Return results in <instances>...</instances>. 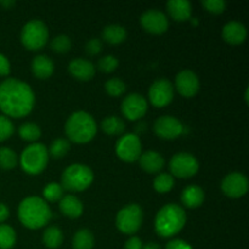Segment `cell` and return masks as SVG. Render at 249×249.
I'll return each mask as SVG.
<instances>
[{"instance_id":"1","label":"cell","mask_w":249,"mask_h":249,"mask_svg":"<svg viewBox=\"0 0 249 249\" xmlns=\"http://www.w3.org/2000/svg\"><path fill=\"white\" fill-rule=\"evenodd\" d=\"M34 102L33 90L26 82L7 78L0 83V111L5 116L23 118L31 113Z\"/></svg>"},{"instance_id":"2","label":"cell","mask_w":249,"mask_h":249,"mask_svg":"<svg viewBox=\"0 0 249 249\" xmlns=\"http://www.w3.org/2000/svg\"><path fill=\"white\" fill-rule=\"evenodd\" d=\"M18 219L23 226L38 230L50 221L51 209L40 197H27L18 206Z\"/></svg>"},{"instance_id":"3","label":"cell","mask_w":249,"mask_h":249,"mask_svg":"<svg viewBox=\"0 0 249 249\" xmlns=\"http://www.w3.org/2000/svg\"><path fill=\"white\" fill-rule=\"evenodd\" d=\"M186 224V213L179 204L170 203L158 211L155 219V230L163 238L178 235Z\"/></svg>"},{"instance_id":"4","label":"cell","mask_w":249,"mask_h":249,"mask_svg":"<svg viewBox=\"0 0 249 249\" xmlns=\"http://www.w3.org/2000/svg\"><path fill=\"white\" fill-rule=\"evenodd\" d=\"M65 131L67 138L73 142L87 143L96 135L97 125L91 114L84 111H78L68 117Z\"/></svg>"},{"instance_id":"5","label":"cell","mask_w":249,"mask_h":249,"mask_svg":"<svg viewBox=\"0 0 249 249\" xmlns=\"http://www.w3.org/2000/svg\"><path fill=\"white\" fill-rule=\"evenodd\" d=\"M94 181V173L88 165L75 164L70 165L62 173L61 178V186L63 190L68 191L80 192L87 190Z\"/></svg>"},{"instance_id":"6","label":"cell","mask_w":249,"mask_h":249,"mask_svg":"<svg viewBox=\"0 0 249 249\" xmlns=\"http://www.w3.org/2000/svg\"><path fill=\"white\" fill-rule=\"evenodd\" d=\"M49 162L48 148L43 143H32L21 153L19 164L29 175H38L44 172Z\"/></svg>"},{"instance_id":"7","label":"cell","mask_w":249,"mask_h":249,"mask_svg":"<svg viewBox=\"0 0 249 249\" xmlns=\"http://www.w3.org/2000/svg\"><path fill=\"white\" fill-rule=\"evenodd\" d=\"M48 39V27L43 21L32 19V21L27 22L22 28L21 41L28 50H40L45 46Z\"/></svg>"},{"instance_id":"8","label":"cell","mask_w":249,"mask_h":249,"mask_svg":"<svg viewBox=\"0 0 249 249\" xmlns=\"http://www.w3.org/2000/svg\"><path fill=\"white\" fill-rule=\"evenodd\" d=\"M143 220V212L139 204H129L118 212L116 218V225L121 232L125 235H133L138 232Z\"/></svg>"},{"instance_id":"9","label":"cell","mask_w":249,"mask_h":249,"mask_svg":"<svg viewBox=\"0 0 249 249\" xmlns=\"http://www.w3.org/2000/svg\"><path fill=\"white\" fill-rule=\"evenodd\" d=\"M169 169L172 175L181 179L192 178L197 174L199 169L198 160L191 153L180 152L172 157L169 162Z\"/></svg>"},{"instance_id":"10","label":"cell","mask_w":249,"mask_h":249,"mask_svg":"<svg viewBox=\"0 0 249 249\" xmlns=\"http://www.w3.org/2000/svg\"><path fill=\"white\" fill-rule=\"evenodd\" d=\"M116 153L122 160L126 163L139 160L142 153L140 138L136 134H125L122 136L116 145Z\"/></svg>"},{"instance_id":"11","label":"cell","mask_w":249,"mask_h":249,"mask_svg":"<svg viewBox=\"0 0 249 249\" xmlns=\"http://www.w3.org/2000/svg\"><path fill=\"white\" fill-rule=\"evenodd\" d=\"M150 102L157 108L168 106L174 99V88L168 79H157L152 83L148 90Z\"/></svg>"},{"instance_id":"12","label":"cell","mask_w":249,"mask_h":249,"mask_svg":"<svg viewBox=\"0 0 249 249\" xmlns=\"http://www.w3.org/2000/svg\"><path fill=\"white\" fill-rule=\"evenodd\" d=\"M153 130L156 135L164 140H173L177 139L184 133V125L179 119L172 116L160 117L153 124Z\"/></svg>"},{"instance_id":"13","label":"cell","mask_w":249,"mask_h":249,"mask_svg":"<svg viewBox=\"0 0 249 249\" xmlns=\"http://www.w3.org/2000/svg\"><path fill=\"white\" fill-rule=\"evenodd\" d=\"M248 179L242 173H230L224 178L221 190L230 198H241L248 191Z\"/></svg>"},{"instance_id":"14","label":"cell","mask_w":249,"mask_h":249,"mask_svg":"<svg viewBox=\"0 0 249 249\" xmlns=\"http://www.w3.org/2000/svg\"><path fill=\"white\" fill-rule=\"evenodd\" d=\"M140 23L146 32L152 34H162L167 32L169 21L164 12L157 9L147 10L140 17Z\"/></svg>"},{"instance_id":"15","label":"cell","mask_w":249,"mask_h":249,"mask_svg":"<svg viewBox=\"0 0 249 249\" xmlns=\"http://www.w3.org/2000/svg\"><path fill=\"white\" fill-rule=\"evenodd\" d=\"M147 101L140 94H130L122 102V113L129 121H138L147 112Z\"/></svg>"},{"instance_id":"16","label":"cell","mask_w":249,"mask_h":249,"mask_svg":"<svg viewBox=\"0 0 249 249\" xmlns=\"http://www.w3.org/2000/svg\"><path fill=\"white\" fill-rule=\"evenodd\" d=\"M175 88L181 96L194 97L199 90V79L192 71H181L175 78Z\"/></svg>"},{"instance_id":"17","label":"cell","mask_w":249,"mask_h":249,"mask_svg":"<svg viewBox=\"0 0 249 249\" xmlns=\"http://www.w3.org/2000/svg\"><path fill=\"white\" fill-rule=\"evenodd\" d=\"M68 72L75 79L88 82L95 75L96 68L90 61L84 60V58H75V60L71 61L68 65Z\"/></svg>"},{"instance_id":"18","label":"cell","mask_w":249,"mask_h":249,"mask_svg":"<svg viewBox=\"0 0 249 249\" xmlns=\"http://www.w3.org/2000/svg\"><path fill=\"white\" fill-rule=\"evenodd\" d=\"M247 38V29L237 21L229 22L223 28V39L231 45L242 44Z\"/></svg>"},{"instance_id":"19","label":"cell","mask_w":249,"mask_h":249,"mask_svg":"<svg viewBox=\"0 0 249 249\" xmlns=\"http://www.w3.org/2000/svg\"><path fill=\"white\" fill-rule=\"evenodd\" d=\"M139 163H140L141 169L145 170L146 173L156 174L163 169L165 160L160 153L156 152V151H146V152L141 153Z\"/></svg>"},{"instance_id":"20","label":"cell","mask_w":249,"mask_h":249,"mask_svg":"<svg viewBox=\"0 0 249 249\" xmlns=\"http://www.w3.org/2000/svg\"><path fill=\"white\" fill-rule=\"evenodd\" d=\"M169 16L177 22H185L191 17L192 6L187 0H169L167 2Z\"/></svg>"},{"instance_id":"21","label":"cell","mask_w":249,"mask_h":249,"mask_svg":"<svg viewBox=\"0 0 249 249\" xmlns=\"http://www.w3.org/2000/svg\"><path fill=\"white\" fill-rule=\"evenodd\" d=\"M55 66L53 60L46 55H38L32 61V73L38 79H48L53 75Z\"/></svg>"},{"instance_id":"22","label":"cell","mask_w":249,"mask_h":249,"mask_svg":"<svg viewBox=\"0 0 249 249\" xmlns=\"http://www.w3.org/2000/svg\"><path fill=\"white\" fill-rule=\"evenodd\" d=\"M181 202L187 208H198L204 202V191L197 185H190L182 190Z\"/></svg>"},{"instance_id":"23","label":"cell","mask_w":249,"mask_h":249,"mask_svg":"<svg viewBox=\"0 0 249 249\" xmlns=\"http://www.w3.org/2000/svg\"><path fill=\"white\" fill-rule=\"evenodd\" d=\"M60 211L68 218L77 219L83 214V203L75 196L68 195L61 198Z\"/></svg>"},{"instance_id":"24","label":"cell","mask_w":249,"mask_h":249,"mask_svg":"<svg viewBox=\"0 0 249 249\" xmlns=\"http://www.w3.org/2000/svg\"><path fill=\"white\" fill-rule=\"evenodd\" d=\"M102 39L111 45H118L126 39V29L119 24H109L102 31Z\"/></svg>"},{"instance_id":"25","label":"cell","mask_w":249,"mask_h":249,"mask_svg":"<svg viewBox=\"0 0 249 249\" xmlns=\"http://www.w3.org/2000/svg\"><path fill=\"white\" fill-rule=\"evenodd\" d=\"M101 129L107 135H122L125 130V123L119 117L109 116L101 122Z\"/></svg>"},{"instance_id":"26","label":"cell","mask_w":249,"mask_h":249,"mask_svg":"<svg viewBox=\"0 0 249 249\" xmlns=\"http://www.w3.org/2000/svg\"><path fill=\"white\" fill-rule=\"evenodd\" d=\"M95 245V238L91 231L88 229H80L73 237V249H92Z\"/></svg>"},{"instance_id":"27","label":"cell","mask_w":249,"mask_h":249,"mask_svg":"<svg viewBox=\"0 0 249 249\" xmlns=\"http://www.w3.org/2000/svg\"><path fill=\"white\" fill-rule=\"evenodd\" d=\"M63 242V233L57 226H49L43 233V243L50 249L60 247Z\"/></svg>"},{"instance_id":"28","label":"cell","mask_w":249,"mask_h":249,"mask_svg":"<svg viewBox=\"0 0 249 249\" xmlns=\"http://www.w3.org/2000/svg\"><path fill=\"white\" fill-rule=\"evenodd\" d=\"M18 135L22 140L33 142V141H36L40 138L41 130L40 128H39L38 124L32 123V122H27V123H23L18 128Z\"/></svg>"},{"instance_id":"29","label":"cell","mask_w":249,"mask_h":249,"mask_svg":"<svg viewBox=\"0 0 249 249\" xmlns=\"http://www.w3.org/2000/svg\"><path fill=\"white\" fill-rule=\"evenodd\" d=\"M70 148H71V143L67 139H62V138L55 139V140L51 142L48 153L53 158L58 160V158L65 157V156L68 153V151H70Z\"/></svg>"},{"instance_id":"30","label":"cell","mask_w":249,"mask_h":249,"mask_svg":"<svg viewBox=\"0 0 249 249\" xmlns=\"http://www.w3.org/2000/svg\"><path fill=\"white\" fill-rule=\"evenodd\" d=\"M16 243V232L6 224H0V249H11Z\"/></svg>"},{"instance_id":"31","label":"cell","mask_w":249,"mask_h":249,"mask_svg":"<svg viewBox=\"0 0 249 249\" xmlns=\"http://www.w3.org/2000/svg\"><path fill=\"white\" fill-rule=\"evenodd\" d=\"M18 158L16 152L9 147H0V169L10 170L17 165Z\"/></svg>"},{"instance_id":"32","label":"cell","mask_w":249,"mask_h":249,"mask_svg":"<svg viewBox=\"0 0 249 249\" xmlns=\"http://www.w3.org/2000/svg\"><path fill=\"white\" fill-rule=\"evenodd\" d=\"M153 187L160 194L169 192L174 187V178H173V175L168 174V173H160L155 178Z\"/></svg>"},{"instance_id":"33","label":"cell","mask_w":249,"mask_h":249,"mask_svg":"<svg viewBox=\"0 0 249 249\" xmlns=\"http://www.w3.org/2000/svg\"><path fill=\"white\" fill-rule=\"evenodd\" d=\"M44 198L49 202H57L61 201V198L63 197V189L61 186V184L57 182H50V184L46 185L43 190Z\"/></svg>"},{"instance_id":"34","label":"cell","mask_w":249,"mask_h":249,"mask_svg":"<svg viewBox=\"0 0 249 249\" xmlns=\"http://www.w3.org/2000/svg\"><path fill=\"white\" fill-rule=\"evenodd\" d=\"M53 51L57 53H66L70 51L71 46H72V41H71L70 36H65V34H60V36H55L51 40L50 44Z\"/></svg>"},{"instance_id":"35","label":"cell","mask_w":249,"mask_h":249,"mask_svg":"<svg viewBox=\"0 0 249 249\" xmlns=\"http://www.w3.org/2000/svg\"><path fill=\"white\" fill-rule=\"evenodd\" d=\"M105 89H106L107 94L111 95L113 97H118L125 91V83L123 82L122 79L119 78H111L106 82L105 84Z\"/></svg>"},{"instance_id":"36","label":"cell","mask_w":249,"mask_h":249,"mask_svg":"<svg viewBox=\"0 0 249 249\" xmlns=\"http://www.w3.org/2000/svg\"><path fill=\"white\" fill-rule=\"evenodd\" d=\"M118 65H119L118 60H117V58L112 55L104 56L102 58H100L99 63H97V66H99V70L104 73L113 72V71L117 70Z\"/></svg>"},{"instance_id":"37","label":"cell","mask_w":249,"mask_h":249,"mask_svg":"<svg viewBox=\"0 0 249 249\" xmlns=\"http://www.w3.org/2000/svg\"><path fill=\"white\" fill-rule=\"evenodd\" d=\"M14 131L15 128L12 122L6 116H0V142L11 138Z\"/></svg>"},{"instance_id":"38","label":"cell","mask_w":249,"mask_h":249,"mask_svg":"<svg viewBox=\"0 0 249 249\" xmlns=\"http://www.w3.org/2000/svg\"><path fill=\"white\" fill-rule=\"evenodd\" d=\"M202 5L212 14H221L226 9V2L224 0H204Z\"/></svg>"},{"instance_id":"39","label":"cell","mask_w":249,"mask_h":249,"mask_svg":"<svg viewBox=\"0 0 249 249\" xmlns=\"http://www.w3.org/2000/svg\"><path fill=\"white\" fill-rule=\"evenodd\" d=\"M101 49H102V43L101 40L97 38L90 39V40L87 43V45H85V51H87L88 55L90 56H96L97 53H101Z\"/></svg>"},{"instance_id":"40","label":"cell","mask_w":249,"mask_h":249,"mask_svg":"<svg viewBox=\"0 0 249 249\" xmlns=\"http://www.w3.org/2000/svg\"><path fill=\"white\" fill-rule=\"evenodd\" d=\"M11 66H10L9 60L5 55L0 53V77H6L10 74Z\"/></svg>"},{"instance_id":"41","label":"cell","mask_w":249,"mask_h":249,"mask_svg":"<svg viewBox=\"0 0 249 249\" xmlns=\"http://www.w3.org/2000/svg\"><path fill=\"white\" fill-rule=\"evenodd\" d=\"M165 249H192V247L184 240H173L167 243Z\"/></svg>"},{"instance_id":"42","label":"cell","mask_w":249,"mask_h":249,"mask_svg":"<svg viewBox=\"0 0 249 249\" xmlns=\"http://www.w3.org/2000/svg\"><path fill=\"white\" fill-rule=\"evenodd\" d=\"M124 249H142V241L139 237H130L125 242Z\"/></svg>"},{"instance_id":"43","label":"cell","mask_w":249,"mask_h":249,"mask_svg":"<svg viewBox=\"0 0 249 249\" xmlns=\"http://www.w3.org/2000/svg\"><path fill=\"white\" fill-rule=\"evenodd\" d=\"M10 215V211L7 208L6 204L4 203H0V224H2L4 221L7 220Z\"/></svg>"},{"instance_id":"44","label":"cell","mask_w":249,"mask_h":249,"mask_svg":"<svg viewBox=\"0 0 249 249\" xmlns=\"http://www.w3.org/2000/svg\"><path fill=\"white\" fill-rule=\"evenodd\" d=\"M142 249H160V246L156 242H148L142 246Z\"/></svg>"},{"instance_id":"45","label":"cell","mask_w":249,"mask_h":249,"mask_svg":"<svg viewBox=\"0 0 249 249\" xmlns=\"http://www.w3.org/2000/svg\"><path fill=\"white\" fill-rule=\"evenodd\" d=\"M15 4H16V2L12 1V0H6V1L1 0V1H0V5H1V6H4V7H6V9H9V7L14 6Z\"/></svg>"},{"instance_id":"46","label":"cell","mask_w":249,"mask_h":249,"mask_svg":"<svg viewBox=\"0 0 249 249\" xmlns=\"http://www.w3.org/2000/svg\"><path fill=\"white\" fill-rule=\"evenodd\" d=\"M245 99H246V102H247V104H248V89L247 90H246V94H245Z\"/></svg>"}]
</instances>
